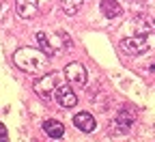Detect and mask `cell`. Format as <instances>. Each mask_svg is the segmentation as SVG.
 I'll return each instance as SVG.
<instances>
[{
    "mask_svg": "<svg viewBox=\"0 0 155 142\" xmlns=\"http://www.w3.org/2000/svg\"><path fill=\"white\" fill-rule=\"evenodd\" d=\"M121 50L123 54L127 56H140L149 50V43H147V37H140V35H131L127 39L121 41Z\"/></svg>",
    "mask_w": 155,
    "mask_h": 142,
    "instance_id": "3",
    "label": "cell"
},
{
    "mask_svg": "<svg viewBox=\"0 0 155 142\" xmlns=\"http://www.w3.org/2000/svg\"><path fill=\"white\" fill-rule=\"evenodd\" d=\"M155 28V19L151 15H136L131 19V30L134 35H140V37H147L149 32H153Z\"/></svg>",
    "mask_w": 155,
    "mask_h": 142,
    "instance_id": "5",
    "label": "cell"
},
{
    "mask_svg": "<svg viewBox=\"0 0 155 142\" xmlns=\"http://www.w3.org/2000/svg\"><path fill=\"white\" fill-rule=\"evenodd\" d=\"M54 99H56V104H58V106H63V108H73V106L78 104V97H75L73 88L67 86V84H58V86H56V91H54Z\"/></svg>",
    "mask_w": 155,
    "mask_h": 142,
    "instance_id": "4",
    "label": "cell"
},
{
    "mask_svg": "<svg viewBox=\"0 0 155 142\" xmlns=\"http://www.w3.org/2000/svg\"><path fill=\"white\" fill-rule=\"evenodd\" d=\"M116 123H119L123 129H127V127L134 123V118H131V114H127V112H119V116H116Z\"/></svg>",
    "mask_w": 155,
    "mask_h": 142,
    "instance_id": "13",
    "label": "cell"
},
{
    "mask_svg": "<svg viewBox=\"0 0 155 142\" xmlns=\"http://www.w3.org/2000/svg\"><path fill=\"white\" fill-rule=\"evenodd\" d=\"M0 142H9V140H7V136H5V138H0Z\"/></svg>",
    "mask_w": 155,
    "mask_h": 142,
    "instance_id": "16",
    "label": "cell"
},
{
    "mask_svg": "<svg viewBox=\"0 0 155 142\" xmlns=\"http://www.w3.org/2000/svg\"><path fill=\"white\" fill-rule=\"evenodd\" d=\"M73 125L78 127V129H82V131H93L95 129V116L91 114V112H78L75 116H73Z\"/></svg>",
    "mask_w": 155,
    "mask_h": 142,
    "instance_id": "8",
    "label": "cell"
},
{
    "mask_svg": "<svg viewBox=\"0 0 155 142\" xmlns=\"http://www.w3.org/2000/svg\"><path fill=\"white\" fill-rule=\"evenodd\" d=\"M5 136H7V127L0 123V138H5Z\"/></svg>",
    "mask_w": 155,
    "mask_h": 142,
    "instance_id": "15",
    "label": "cell"
},
{
    "mask_svg": "<svg viewBox=\"0 0 155 142\" xmlns=\"http://www.w3.org/2000/svg\"><path fill=\"white\" fill-rule=\"evenodd\" d=\"M65 78L69 80L71 84H75V86H84L86 84V69H84V65L69 63L67 69H65Z\"/></svg>",
    "mask_w": 155,
    "mask_h": 142,
    "instance_id": "6",
    "label": "cell"
},
{
    "mask_svg": "<svg viewBox=\"0 0 155 142\" xmlns=\"http://www.w3.org/2000/svg\"><path fill=\"white\" fill-rule=\"evenodd\" d=\"M37 43H39V48L43 50L45 56H56V54H58V45H54V43L50 41V37H48L45 32H37Z\"/></svg>",
    "mask_w": 155,
    "mask_h": 142,
    "instance_id": "10",
    "label": "cell"
},
{
    "mask_svg": "<svg viewBox=\"0 0 155 142\" xmlns=\"http://www.w3.org/2000/svg\"><path fill=\"white\" fill-rule=\"evenodd\" d=\"M58 84H61V73H43V78H39L35 82V93L41 99H48Z\"/></svg>",
    "mask_w": 155,
    "mask_h": 142,
    "instance_id": "2",
    "label": "cell"
},
{
    "mask_svg": "<svg viewBox=\"0 0 155 142\" xmlns=\"http://www.w3.org/2000/svg\"><path fill=\"white\" fill-rule=\"evenodd\" d=\"M15 7H17L19 17L32 19L37 15V11H39V0H15Z\"/></svg>",
    "mask_w": 155,
    "mask_h": 142,
    "instance_id": "7",
    "label": "cell"
},
{
    "mask_svg": "<svg viewBox=\"0 0 155 142\" xmlns=\"http://www.w3.org/2000/svg\"><path fill=\"white\" fill-rule=\"evenodd\" d=\"M101 13L108 19H114V17H119L123 13V9L119 5V0H101Z\"/></svg>",
    "mask_w": 155,
    "mask_h": 142,
    "instance_id": "9",
    "label": "cell"
},
{
    "mask_svg": "<svg viewBox=\"0 0 155 142\" xmlns=\"http://www.w3.org/2000/svg\"><path fill=\"white\" fill-rule=\"evenodd\" d=\"M5 15H7V5H0V26H7L5 24Z\"/></svg>",
    "mask_w": 155,
    "mask_h": 142,
    "instance_id": "14",
    "label": "cell"
},
{
    "mask_svg": "<svg viewBox=\"0 0 155 142\" xmlns=\"http://www.w3.org/2000/svg\"><path fill=\"white\" fill-rule=\"evenodd\" d=\"M43 129H45V134L48 136H52L54 140L56 138H63V134H65V127H63V123L61 121H43Z\"/></svg>",
    "mask_w": 155,
    "mask_h": 142,
    "instance_id": "11",
    "label": "cell"
},
{
    "mask_svg": "<svg viewBox=\"0 0 155 142\" xmlns=\"http://www.w3.org/2000/svg\"><path fill=\"white\" fill-rule=\"evenodd\" d=\"M13 60L15 65L26 71V73H32V75H43L48 73V56L43 52H39L35 48H22L13 54Z\"/></svg>",
    "mask_w": 155,
    "mask_h": 142,
    "instance_id": "1",
    "label": "cell"
},
{
    "mask_svg": "<svg viewBox=\"0 0 155 142\" xmlns=\"http://www.w3.org/2000/svg\"><path fill=\"white\" fill-rule=\"evenodd\" d=\"M82 2L84 0H61V9H63L65 15H75L78 9L82 7Z\"/></svg>",
    "mask_w": 155,
    "mask_h": 142,
    "instance_id": "12",
    "label": "cell"
}]
</instances>
